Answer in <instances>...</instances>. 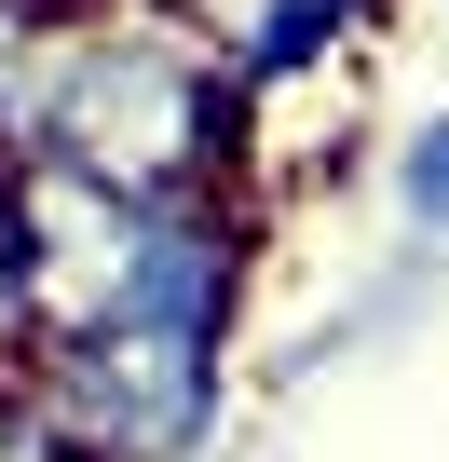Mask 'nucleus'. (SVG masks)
Here are the masks:
<instances>
[{
    "label": "nucleus",
    "instance_id": "1",
    "mask_svg": "<svg viewBox=\"0 0 449 462\" xmlns=\"http://www.w3.org/2000/svg\"><path fill=\"white\" fill-rule=\"evenodd\" d=\"M0 163H82L109 190H246V96L150 0H55L0 96Z\"/></svg>",
    "mask_w": 449,
    "mask_h": 462
},
{
    "label": "nucleus",
    "instance_id": "2",
    "mask_svg": "<svg viewBox=\"0 0 449 462\" xmlns=\"http://www.w3.org/2000/svg\"><path fill=\"white\" fill-rule=\"evenodd\" d=\"M82 462H204L232 421V340H164V327H55L14 367Z\"/></svg>",
    "mask_w": 449,
    "mask_h": 462
},
{
    "label": "nucleus",
    "instance_id": "3",
    "mask_svg": "<svg viewBox=\"0 0 449 462\" xmlns=\"http://www.w3.org/2000/svg\"><path fill=\"white\" fill-rule=\"evenodd\" d=\"M395 204H408L422 245H449V109H422V123L395 136Z\"/></svg>",
    "mask_w": 449,
    "mask_h": 462
},
{
    "label": "nucleus",
    "instance_id": "4",
    "mask_svg": "<svg viewBox=\"0 0 449 462\" xmlns=\"http://www.w3.org/2000/svg\"><path fill=\"white\" fill-rule=\"evenodd\" d=\"M42 313H28V217H14V163H0V381L28 367Z\"/></svg>",
    "mask_w": 449,
    "mask_h": 462
},
{
    "label": "nucleus",
    "instance_id": "5",
    "mask_svg": "<svg viewBox=\"0 0 449 462\" xmlns=\"http://www.w3.org/2000/svg\"><path fill=\"white\" fill-rule=\"evenodd\" d=\"M0 462H82V448L55 435V408H42L28 381H0Z\"/></svg>",
    "mask_w": 449,
    "mask_h": 462
},
{
    "label": "nucleus",
    "instance_id": "6",
    "mask_svg": "<svg viewBox=\"0 0 449 462\" xmlns=\"http://www.w3.org/2000/svg\"><path fill=\"white\" fill-rule=\"evenodd\" d=\"M150 14H177V28L204 42V55H246V42H259V14H273V0H150Z\"/></svg>",
    "mask_w": 449,
    "mask_h": 462
}]
</instances>
